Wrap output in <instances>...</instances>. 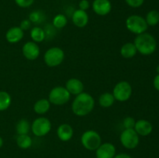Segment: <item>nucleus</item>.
Here are the masks:
<instances>
[{"instance_id":"27","label":"nucleus","mask_w":159,"mask_h":158,"mask_svg":"<svg viewBox=\"0 0 159 158\" xmlns=\"http://www.w3.org/2000/svg\"><path fill=\"white\" fill-rule=\"evenodd\" d=\"M29 20L32 23L40 24L45 20V15L42 11L34 10L30 13Z\"/></svg>"},{"instance_id":"9","label":"nucleus","mask_w":159,"mask_h":158,"mask_svg":"<svg viewBox=\"0 0 159 158\" xmlns=\"http://www.w3.org/2000/svg\"><path fill=\"white\" fill-rule=\"evenodd\" d=\"M113 95L118 102L129 100L132 94V87L128 81H122L116 84L113 89Z\"/></svg>"},{"instance_id":"23","label":"nucleus","mask_w":159,"mask_h":158,"mask_svg":"<svg viewBox=\"0 0 159 158\" xmlns=\"http://www.w3.org/2000/svg\"><path fill=\"white\" fill-rule=\"evenodd\" d=\"M31 125L30 122L26 119H21L17 122L16 125V131L18 135L28 134L30 130Z\"/></svg>"},{"instance_id":"32","label":"nucleus","mask_w":159,"mask_h":158,"mask_svg":"<svg viewBox=\"0 0 159 158\" xmlns=\"http://www.w3.org/2000/svg\"><path fill=\"white\" fill-rule=\"evenodd\" d=\"M31 24H32V23L30 21L29 19H28V20H23V21H21V23H20V27L21 28V29H23V31H26L30 29Z\"/></svg>"},{"instance_id":"20","label":"nucleus","mask_w":159,"mask_h":158,"mask_svg":"<svg viewBox=\"0 0 159 158\" xmlns=\"http://www.w3.org/2000/svg\"><path fill=\"white\" fill-rule=\"evenodd\" d=\"M30 37L32 39V41L35 43H41L46 38V33L43 29H42L40 26H34L30 29Z\"/></svg>"},{"instance_id":"14","label":"nucleus","mask_w":159,"mask_h":158,"mask_svg":"<svg viewBox=\"0 0 159 158\" xmlns=\"http://www.w3.org/2000/svg\"><path fill=\"white\" fill-rule=\"evenodd\" d=\"M65 88L68 92L73 95H78L84 91V85L82 81L79 79L72 77L68 79L65 84Z\"/></svg>"},{"instance_id":"11","label":"nucleus","mask_w":159,"mask_h":158,"mask_svg":"<svg viewBox=\"0 0 159 158\" xmlns=\"http://www.w3.org/2000/svg\"><path fill=\"white\" fill-rule=\"evenodd\" d=\"M95 151L96 158H113L116 154V147L111 143H101Z\"/></svg>"},{"instance_id":"12","label":"nucleus","mask_w":159,"mask_h":158,"mask_svg":"<svg viewBox=\"0 0 159 158\" xmlns=\"http://www.w3.org/2000/svg\"><path fill=\"white\" fill-rule=\"evenodd\" d=\"M92 7L95 13L103 16L110 13L112 9V4L110 0H94Z\"/></svg>"},{"instance_id":"13","label":"nucleus","mask_w":159,"mask_h":158,"mask_svg":"<svg viewBox=\"0 0 159 158\" xmlns=\"http://www.w3.org/2000/svg\"><path fill=\"white\" fill-rule=\"evenodd\" d=\"M134 129L139 135V136H147L152 133L153 125L146 119H139L136 121Z\"/></svg>"},{"instance_id":"33","label":"nucleus","mask_w":159,"mask_h":158,"mask_svg":"<svg viewBox=\"0 0 159 158\" xmlns=\"http://www.w3.org/2000/svg\"><path fill=\"white\" fill-rule=\"evenodd\" d=\"M153 85L155 89L158 91H159V74H157V75L154 77Z\"/></svg>"},{"instance_id":"34","label":"nucleus","mask_w":159,"mask_h":158,"mask_svg":"<svg viewBox=\"0 0 159 158\" xmlns=\"http://www.w3.org/2000/svg\"><path fill=\"white\" fill-rule=\"evenodd\" d=\"M113 158H132L131 156L129 154L126 153H118V154H116Z\"/></svg>"},{"instance_id":"6","label":"nucleus","mask_w":159,"mask_h":158,"mask_svg":"<svg viewBox=\"0 0 159 158\" xmlns=\"http://www.w3.org/2000/svg\"><path fill=\"white\" fill-rule=\"evenodd\" d=\"M81 143L84 148L93 151L102 143V139L99 133L94 130H87L81 136Z\"/></svg>"},{"instance_id":"16","label":"nucleus","mask_w":159,"mask_h":158,"mask_svg":"<svg viewBox=\"0 0 159 158\" xmlns=\"http://www.w3.org/2000/svg\"><path fill=\"white\" fill-rule=\"evenodd\" d=\"M74 135V129L69 124L63 123L57 129V136L61 141L68 142L71 140Z\"/></svg>"},{"instance_id":"35","label":"nucleus","mask_w":159,"mask_h":158,"mask_svg":"<svg viewBox=\"0 0 159 158\" xmlns=\"http://www.w3.org/2000/svg\"><path fill=\"white\" fill-rule=\"evenodd\" d=\"M3 143H4V141H3V139L1 137V136H0V148H1V147H2Z\"/></svg>"},{"instance_id":"8","label":"nucleus","mask_w":159,"mask_h":158,"mask_svg":"<svg viewBox=\"0 0 159 158\" xmlns=\"http://www.w3.org/2000/svg\"><path fill=\"white\" fill-rule=\"evenodd\" d=\"M51 127H52L51 122L48 118L39 117L33 121L30 129L34 136L37 137H42L50 133Z\"/></svg>"},{"instance_id":"19","label":"nucleus","mask_w":159,"mask_h":158,"mask_svg":"<svg viewBox=\"0 0 159 158\" xmlns=\"http://www.w3.org/2000/svg\"><path fill=\"white\" fill-rule=\"evenodd\" d=\"M120 54L123 57L127 59L132 58L134 57L138 53L137 48L135 46L134 43H131V42H128L126 43L121 46L120 48Z\"/></svg>"},{"instance_id":"4","label":"nucleus","mask_w":159,"mask_h":158,"mask_svg":"<svg viewBox=\"0 0 159 158\" xmlns=\"http://www.w3.org/2000/svg\"><path fill=\"white\" fill-rule=\"evenodd\" d=\"M65 59V52L58 46L49 48L43 54V60L47 66L50 68L57 67L63 62Z\"/></svg>"},{"instance_id":"28","label":"nucleus","mask_w":159,"mask_h":158,"mask_svg":"<svg viewBox=\"0 0 159 158\" xmlns=\"http://www.w3.org/2000/svg\"><path fill=\"white\" fill-rule=\"evenodd\" d=\"M135 119L131 116H127L123 121V125L124 129H134L135 125Z\"/></svg>"},{"instance_id":"3","label":"nucleus","mask_w":159,"mask_h":158,"mask_svg":"<svg viewBox=\"0 0 159 158\" xmlns=\"http://www.w3.org/2000/svg\"><path fill=\"white\" fill-rule=\"evenodd\" d=\"M126 27L130 33L136 35L145 33L148 26L145 19L139 15H131L126 20Z\"/></svg>"},{"instance_id":"25","label":"nucleus","mask_w":159,"mask_h":158,"mask_svg":"<svg viewBox=\"0 0 159 158\" xmlns=\"http://www.w3.org/2000/svg\"><path fill=\"white\" fill-rule=\"evenodd\" d=\"M144 19L148 26H156L159 23V12L155 9L149 11Z\"/></svg>"},{"instance_id":"7","label":"nucleus","mask_w":159,"mask_h":158,"mask_svg":"<svg viewBox=\"0 0 159 158\" xmlns=\"http://www.w3.org/2000/svg\"><path fill=\"white\" fill-rule=\"evenodd\" d=\"M120 141L127 150H133L138 146L140 136L134 129H124L120 136Z\"/></svg>"},{"instance_id":"2","label":"nucleus","mask_w":159,"mask_h":158,"mask_svg":"<svg viewBox=\"0 0 159 158\" xmlns=\"http://www.w3.org/2000/svg\"><path fill=\"white\" fill-rule=\"evenodd\" d=\"M134 43L138 52L144 56L152 55L157 49V41L154 36L146 32L137 35Z\"/></svg>"},{"instance_id":"26","label":"nucleus","mask_w":159,"mask_h":158,"mask_svg":"<svg viewBox=\"0 0 159 158\" xmlns=\"http://www.w3.org/2000/svg\"><path fill=\"white\" fill-rule=\"evenodd\" d=\"M67 23H68V19H67L66 15L64 14H57L54 17L52 20L53 26L58 29L66 26Z\"/></svg>"},{"instance_id":"36","label":"nucleus","mask_w":159,"mask_h":158,"mask_svg":"<svg viewBox=\"0 0 159 158\" xmlns=\"http://www.w3.org/2000/svg\"><path fill=\"white\" fill-rule=\"evenodd\" d=\"M156 71H157V72H158V74H159V65H158V67H157V68H156Z\"/></svg>"},{"instance_id":"1","label":"nucleus","mask_w":159,"mask_h":158,"mask_svg":"<svg viewBox=\"0 0 159 158\" xmlns=\"http://www.w3.org/2000/svg\"><path fill=\"white\" fill-rule=\"evenodd\" d=\"M95 106L94 98L90 94L82 92L76 95L71 104V110L75 116L83 117L89 114Z\"/></svg>"},{"instance_id":"30","label":"nucleus","mask_w":159,"mask_h":158,"mask_svg":"<svg viewBox=\"0 0 159 158\" xmlns=\"http://www.w3.org/2000/svg\"><path fill=\"white\" fill-rule=\"evenodd\" d=\"M125 2L131 8H139L144 4V0H125Z\"/></svg>"},{"instance_id":"17","label":"nucleus","mask_w":159,"mask_h":158,"mask_svg":"<svg viewBox=\"0 0 159 158\" xmlns=\"http://www.w3.org/2000/svg\"><path fill=\"white\" fill-rule=\"evenodd\" d=\"M24 37V31L20 26H12L9 28L6 33V39L9 43H19Z\"/></svg>"},{"instance_id":"29","label":"nucleus","mask_w":159,"mask_h":158,"mask_svg":"<svg viewBox=\"0 0 159 158\" xmlns=\"http://www.w3.org/2000/svg\"><path fill=\"white\" fill-rule=\"evenodd\" d=\"M16 4L21 8H28L32 6L34 2V0H14Z\"/></svg>"},{"instance_id":"24","label":"nucleus","mask_w":159,"mask_h":158,"mask_svg":"<svg viewBox=\"0 0 159 158\" xmlns=\"http://www.w3.org/2000/svg\"><path fill=\"white\" fill-rule=\"evenodd\" d=\"M12 102L10 94L5 91H0V112H2L9 108Z\"/></svg>"},{"instance_id":"22","label":"nucleus","mask_w":159,"mask_h":158,"mask_svg":"<svg viewBox=\"0 0 159 158\" xmlns=\"http://www.w3.org/2000/svg\"><path fill=\"white\" fill-rule=\"evenodd\" d=\"M33 143L32 138L28 134L18 135L16 137V144L20 149L26 150L31 147Z\"/></svg>"},{"instance_id":"10","label":"nucleus","mask_w":159,"mask_h":158,"mask_svg":"<svg viewBox=\"0 0 159 158\" xmlns=\"http://www.w3.org/2000/svg\"><path fill=\"white\" fill-rule=\"evenodd\" d=\"M22 53L26 59L34 60L38 58L40 54V50L38 44L34 41H28L22 47Z\"/></svg>"},{"instance_id":"31","label":"nucleus","mask_w":159,"mask_h":158,"mask_svg":"<svg viewBox=\"0 0 159 158\" xmlns=\"http://www.w3.org/2000/svg\"><path fill=\"white\" fill-rule=\"evenodd\" d=\"M90 2L89 0H81L79 3V9L81 10L86 11L89 9Z\"/></svg>"},{"instance_id":"5","label":"nucleus","mask_w":159,"mask_h":158,"mask_svg":"<svg viewBox=\"0 0 159 158\" xmlns=\"http://www.w3.org/2000/svg\"><path fill=\"white\" fill-rule=\"evenodd\" d=\"M71 99V94L65 87L57 86L53 88L48 94V100L54 105H63Z\"/></svg>"},{"instance_id":"15","label":"nucleus","mask_w":159,"mask_h":158,"mask_svg":"<svg viewBox=\"0 0 159 158\" xmlns=\"http://www.w3.org/2000/svg\"><path fill=\"white\" fill-rule=\"evenodd\" d=\"M71 20H72V23H74L75 26L79 28H83L88 24L89 15L86 11H83L78 9L73 12Z\"/></svg>"},{"instance_id":"21","label":"nucleus","mask_w":159,"mask_h":158,"mask_svg":"<svg viewBox=\"0 0 159 158\" xmlns=\"http://www.w3.org/2000/svg\"><path fill=\"white\" fill-rule=\"evenodd\" d=\"M115 101L113 94L110 92L102 93L99 98V104L102 108H110L114 104Z\"/></svg>"},{"instance_id":"18","label":"nucleus","mask_w":159,"mask_h":158,"mask_svg":"<svg viewBox=\"0 0 159 158\" xmlns=\"http://www.w3.org/2000/svg\"><path fill=\"white\" fill-rule=\"evenodd\" d=\"M51 102L48 99H41L34 103V111L38 115H43L49 111L51 108Z\"/></svg>"}]
</instances>
